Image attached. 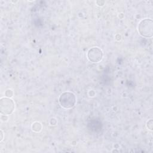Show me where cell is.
<instances>
[{"instance_id":"6da1fadb","label":"cell","mask_w":153,"mask_h":153,"mask_svg":"<svg viewBox=\"0 0 153 153\" xmlns=\"http://www.w3.org/2000/svg\"><path fill=\"white\" fill-rule=\"evenodd\" d=\"M140 34L145 37H151L152 35V22L151 20L145 19L140 22L138 26Z\"/></svg>"},{"instance_id":"7a4b0ae2","label":"cell","mask_w":153,"mask_h":153,"mask_svg":"<svg viewBox=\"0 0 153 153\" xmlns=\"http://www.w3.org/2000/svg\"><path fill=\"white\" fill-rule=\"evenodd\" d=\"M14 109V103L11 99L3 97L1 99V112L5 115L11 114Z\"/></svg>"},{"instance_id":"3957f363","label":"cell","mask_w":153,"mask_h":153,"mask_svg":"<svg viewBox=\"0 0 153 153\" xmlns=\"http://www.w3.org/2000/svg\"><path fill=\"white\" fill-rule=\"evenodd\" d=\"M95 56L96 57V59L97 60V63L99 62H100L102 59V51L101 50H100L99 48H97V51H96V53H94L93 51V49H90L89 50V51L88 52V59L95 63Z\"/></svg>"}]
</instances>
